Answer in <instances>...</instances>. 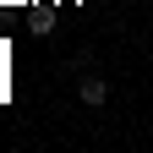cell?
<instances>
[{
	"instance_id": "1",
	"label": "cell",
	"mask_w": 153,
	"mask_h": 153,
	"mask_svg": "<svg viewBox=\"0 0 153 153\" xmlns=\"http://www.w3.org/2000/svg\"><path fill=\"white\" fill-rule=\"evenodd\" d=\"M76 93H82V104L99 109V104L109 99V82H104V76H82V88H76Z\"/></svg>"
},
{
	"instance_id": "2",
	"label": "cell",
	"mask_w": 153,
	"mask_h": 153,
	"mask_svg": "<svg viewBox=\"0 0 153 153\" xmlns=\"http://www.w3.org/2000/svg\"><path fill=\"white\" fill-rule=\"evenodd\" d=\"M148 6H153V0H148Z\"/></svg>"
}]
</instances>
